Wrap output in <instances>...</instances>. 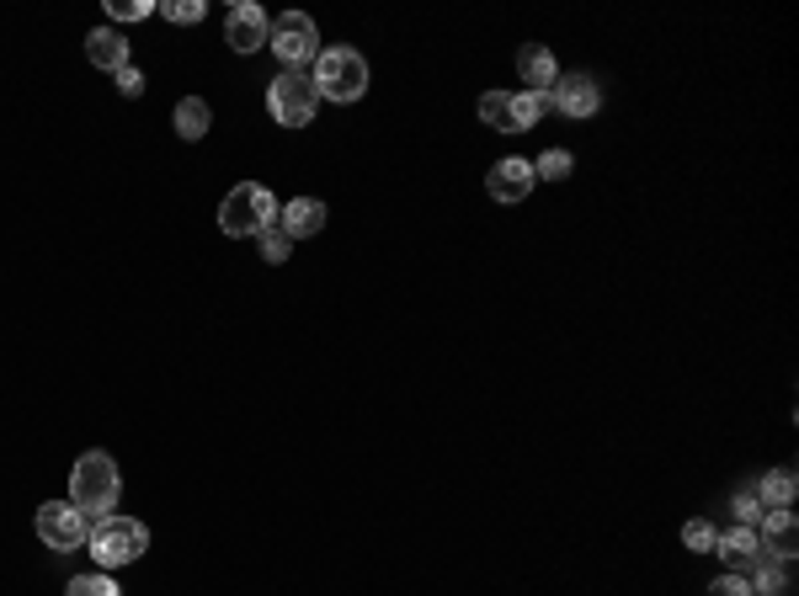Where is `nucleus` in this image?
Masks as SVG:
<instances>
[{
	"mask_svg": "<svg viewBox=\"0 0 799 596\" xmlns=\"http://www.w3.org/2000/svg\"><path fill=\"white\" fill-rule=\"evenodd\" d=\"M309 81L326 102H358L369 91V60L358 49H320V60L309 64Z\"/></svg>",
	"mask_w": 799,
	"mask_h": 596,
	"instance_id": "obj_3",
	"label": "nucleus"
},
{
	"mask_svg": "<svg viewBox=\"0 0 799 596\" xmlns=\"http://www.w3.org/2000/svg\"><path fill=\"white\" fill-rule=\"evenodd\" d=\"M267 49H273L283 70H309V64L320 60V32L309 22L305 11H283L267 32Z\"/></svg>",
	"mask_w": 799,
	"mask_h": 596,
	"instance_id": "obj_6",
	"label": "nucleus"
},
{
	"mask_svg": "<svg viewBox=\"0 0 799 596\" xmlns=\"http://www.w3.org/2000/svg\"><path fill=\"white\" fill-rule=\"evenodd\" d=\"M273 224H277V198L262 181L230 187V198L219 203V230L230 240H256L262 230H273Z\"/></svg>",
	"mask_w": 799,
	"mask_h": 596,
	"instance_id": "obj_1",
	"label": "nucleus"
},
{
	"mask_svg": "<svg viewBox=\"0 0 799 596\" xmlns=\"http://www.w3.org/2000/svg\"><path fill=\"white\" fill-rule=\"evenodd\" d=\"M64 596H124V592H118V581H113V575L102 570V575H75Z\"/></svg>",
	"mask_w": 799,
	"mask_h": 596,
	"instance_id": "obj_21",
	"label": "nucleus"
},
{
	"mask_svg": "<svg viewBox=\"0 0 799 596\" xmlns=\"http://www.w3.org/2000/svg\"><path fill=\"white\" fill-rule=\"evenodd\" d=\"M118 496H124L118 464H113L107 453H81V464H75V475H70V501L96 522V517H107V511L118 507Z\"/></svg>",
	"mask_w": 799,
	"mask_h": 596,
	"instance_id": "obj_2",
	"label": "nucleus"
},
{
	"mask_svg": "<svg viewBox=\"0 0 799 596\" xmlns=\"http://www.w3.org/2000/svg\"><path fill=\"white\" fill-rule=\"evenodd\" d=\"M155 6L150 0H107V17L113 22H139V17H150Z\"/></svg>",
	"mask_w": 799,
	"mask_h": 596,
	"instance_id": "obj_27",
	"label": "nucleus"
},
{
	"mask_svg": "<svg viewBox=\"0 0 799 596\" xmlns=\"http://www.w3.org/2000/svg\"><path fill=\"white\" fill-rule=\"evenodd\" d=\"M714 554L731 565V575H746L763 560V538H757V528H731V533L714 538Z\"/></svg>",
	"mask_w": 799,
	"mask_h": 596,
	"instance_id": "obj_11",
	"label": "nucleus"
},
{
	"mask_svg": "<svg viewBox=\"0 0 799 596\" xmlns=\"http://www.w3.org/2000/svg\"><path fill=\"white\" fill-rule=\"evenodd\" d=\"M799 496V479L789 475V469H773L763 485H757V501H763V511H789Z\"/></svg>",
	"mask_w": 799,
	"mask_h": 596,
	"instance_id": "obj_16",
	"label": "nucleus"
},
{
	"mask_svg": "<svg viewBox=\"0 0 799 596\" xmlns=\"http://www.w3.org/2000/svg\"><path fill=\"white\" fill-rule=\"evenodd\" d=\"M209 128H214L209 102H203V96H182V102H177V134H182V139H203Z\"/></svg>",
	"mask_w": 799,
	"mask_h": 596,
	"instance_id": "obj_17",
	"label": "nucleus"
},
{
	"mask_svg": "<svg viewBox=\"0 0 799 596\" xmlns=\"http://www.w3.org/2000/svg\"><path fill=\"white\" fill-rule=\"evenodd\" d=\"M533 166H528V160H518V155H512V160H496L491 166V177H486V192H491L496 203H523L528 192H533Z\"/></svg>",
	"mask_w": 799,
	"mask_h": 596,
	"instance_id": "obj_9",
	"label": "nucleus"
},
{
	"mask_svg": "<svg viewBox=\"0 0 799 596\" xmlns=\"http://www.w3.org/2000/svg\"><path fill=\"white\" fill-rule=\"evenodd\" d=\"M550 96H554V107L571 113V118H592V113L603 107V91H597L592 75H560L550 86Z\"/></svg>",
	"mask_w": 799,
	"mask_h": 596,
	"instance_id": "obj_10",
	"label": "nucleus"
},
{
	"mask_svg": "<svg viewBox=\"0 0 799 596\" xmlns=\"http://www.w3.org/2000/svg\"><path fill=\"white\" fill-rule=\"evenodd\" d=\"M256 245H262V262H273V267H277V262H288V256H294V240L283 235L277 224H273V230H262V235H256Z\"/></svg>",
	"mask_w": 799,
	"mask_h": 596,
	"instance_id": "obj_23",
	"label": "nucleus"
},
{
	"mask_svg": "<svg viewBox=\"0 0 799 596\" xmlns=\"http://www.w3.org/2000/svg\"><path fill=\"white\" fill-rule=\"evenodd\" d=\"M763 554L773 560H795L799 549V533H795V511H763Z\"/></svg>",
	"mask_w": 799,
	"mask_h": 596,
	"instance_id": "obj_13",
	"label": "nucleus"
},
{
	"mask_svg": "<svg viewBox=\"0 0 799 596\" xmlns=\"http://www.w3.org/2000/svg\"><path fill=\"white\" fill-rule=\"evenodd\" d=\"M166 22H182V28H192V22H203L209 17V6L203 0H166V6H155Z\"/></svg>",
	"mask_w": 799,
	"mask_h": 596,
	"instance_id": "obj_22",
	"label": "nucleus"
},
{
	"mask_svg": "<svg viewBox=\"0 0 799 596\" xmlns=\"http://www.w3.org/2000/svg\"><path fill=\"white\" fill-rule=\"evenodd\" d=\"M86 60H92L96 70H107V75H118L128 64V43L113 28H96L92 38H86Z\"/></svg>",
	"mask_w": 799,
	"mask_h": 596,
	"instance_id": "obj_15",
	"label": "nucleus"
},
{
	"mask_svg": "<svg viewBox=\"0 0 799 596\" xmlns=\"http://www.w3.org/2000/svg\"><path fill=\"white\" fill-rule=\"evenodd\" d=\"M267 11L256 6V0H241V6H230V17H224V43L235 49V54H256V49H267Z\"/></svg>",
	"mask_w": 799,
	"mask_h": 596,
	"instance_id": "obj_8",
	"label": "nucleus"
},
{
	"mask_svg": "<svg viewBox=\"0 0 799 596\" xmlns=\"http://www.w3.org/2000/svg\"><path fill=\"white\" fill-rule=\"evenodd\" d=\"M113 81H118V91H124V96H145V75H139L134 64H124V70H118Z\"/></svg>",
	"mask_w": 799,
	"mask_h": 596,
	"instance_id": "obj_29",
	"label": "nucleus"
},
{
	"mask_svg": "<svg viewBox=\"0 0 799 596\" xmlns=\"http://www.w3.org/2000/svg\"><path fill=\"white\" fill-rule=\"evenodd\" d=\"M38 538L54 549V554H70L92 538V517L75 507V501H43L38 507Z\"/></svg>",
	"mask_w": 799,
	"mask_h": 596,
	"instance_id": "obj_7",
	"label": "nucleus"
},
{
	"mask_svg": "<svg viewBox=\"0 0 799 596\" xmlns=\"http://www.w3.org/2000/svg\"><path fill=\"white\" fill-rule=\"evenodd\" d=\"M554 113V96L550 91H518L512 96V118H518V134H528L539 118H550Z\"/></svg>",
	"mask_w": 799,
	"mask_h": 596,
	"instance_id": "obj_20",
	"label": "nucleus"
},
{
	"mask_svg": "<svg viewBox=\"0 0 799 596\" xmlns=\"http://www.w3.org/2000/svg\"><path fill=\"white\" fill-rule=\"evenodd\" d=\"M518 75H523L528 91H550L560 81V70H554V54L544 43H528L523 54H518Z\"/></svg>",
	"mask_w": 799,
	"mask_h": 596,
	"instance_id": "obj_14",
	"label": "nucleus"
},
{
	"mask_svg": "<svg viewBox=\"0 0 799 596\" xmlns=\"http://www.w3.org/2000/svg\"><path fill=\"white\" fill-rule=\"evenodd\" d=\"M267 107L283 128H309L315 107H320V91L309 81V70H283L273 86H267Z\"/></svg>",
	"mask_w": 799,
	"mask_h": 596,
	"instance_id": "obj_5",
	"label": "nucleus"
},
{
	"mask_svg": "<svg viewBox=\"0 0 799 596\" xmlns=\"http://www.w3.org/2000/svg\"><path fill=\"white\" fill-rule=\"evenodd\" d=\"M763 522V501H757V485H741L736 490V528H757Z\"/></svg>",
	"mask_w": 799,
	"mask_h": 596,
	"instance_id": "obj_25",
	"label": "nucleus"
},
{
	"mask_svg": "<svg viewBox=\"0 0 799 596\" xmlns=\"http://www.w3.org/2000/svg\"><path fill=\"white\" fill-rule=\"evenodd\" d=\"M714 538H720V528H714V522H704V517L682 528V543H688L693 554H714Z\"/></svg>",
	"mask_w": 799,
	"mask_h": 596,
	"instance_id": "obj_26",
	"label": "nucleus"
},
{
	"mask_svg": "<svg viewBox=\"0 0 799 596\" xmlns=\"http://www.w3.org/2000/svg\"><path fill=\"white\" fill-rule=\"evenodd\" d=\"M277 230L288 240H309L326 230V203L320 198H294L288 209H277Z\"/></svg>",
	"mask_w": 799,
	"mask_h": 596,
	"instance_id": "obj_12",
	"label": "nucleus"
},
{
	"mask_svg": "<svg viewBox=\"0 0 799 596\" xmlns=\"http://www.w3.org/2000/svg\"><path fill=\"white\" fill-rule=\"evenodd\" d=\"M480 123L496 128V134H518V118H512V91H486L480 96Z\"/></svg>",
	"mask_w": 799,
	"mask_h": 596,
	"instance_id": "obj_18",
	"label": "nucleus"
},
{
	"mask_svg": "<svg viewBox=\"0 0 799 596\" xmlns=\"http://www.w3.org/2000/svg\"><path fill=\"white\" fill-rule=\"evenodd\" d=\"M86 543H92L96 565L118 570V565H134V560L150 549V533H145V522H134V517H96Z\"/></svg>",
	"mask_w": 799,
	"mask_h": 596,
	"instance_id": "obj_4",
	"label": "nucleus"
},
{
	"mask_svg": "<svg viewBox=\"0 0 799 596\" xmlns=\"http://www.w3.org/2000/svg\"><path fill=\"white\" fill-rule=\"evenodd\" d=\"M571 149H550V155H539V166H533V177H544V181H565L571 177Z\"/></svg>",
	"mask_w": 799,
	"mask_h": 596,
	"instance_id": "obj_24",
	"label": "nucleus"
},
{
	"mask_svg": "<svg viewBox=\"0 0 799 596\" xmlns=\"http://www.w3.org/2000/svg\"><path fill=\"white\" fill-rule=\"evenodd\" d=\"M784 592H789V560L763 554V560H757V575H752V596H784Z\"/></svg>",
	"mask_w": 799,
	"mask_h": 596,
	"instance_id": "obj_19",
	"label": "nucleus"
},
{
	"mask_svg": "<svg viewBox=\"0 0 799 596\" xmlns=\"http://www.w3.org/2000/svg\"><path fill=\"white\" fill-rule=\"evenodd\" d=\"M709 596H752V581H746V575H720V581L709 586Z\"/></svg>",
	"mask_w": 799,
	"mask_h": 596,
	"instance_id": "obj_28",
	"label": "nucleus"
}]
</instances>
